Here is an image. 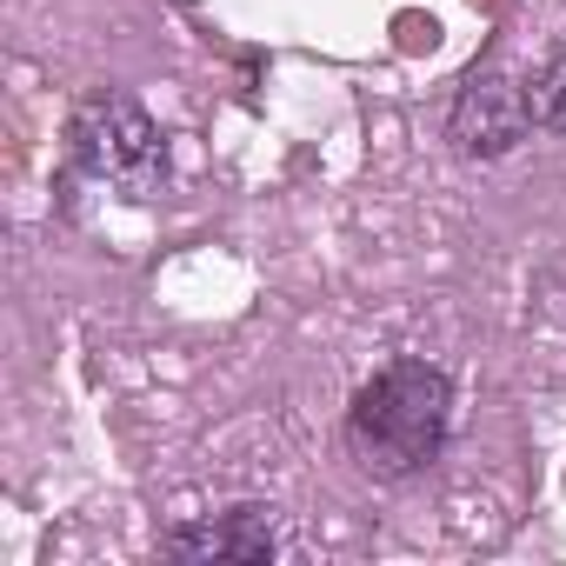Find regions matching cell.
<instances>
[{"instance_id": "1", "label": "cell", "mask_w": 566, "mask_h": 566, "mask_svg": "<svg viewBox=\"0 0 566 566\" xmlns=\"http://www.w3.org/2000/svg\"><path fill=\"white\" fill-rule=\"evenodd\" d=\"M453 433V380L433 360H387L347 407V447L374 480H413Z\"/></svg>"}, {"instance_id": "2", "label": "cell", "mask_w": 566, "mask_h": 566, "mask_svg": "<svg viewBox=\"0 0 566 566\" xmlns=\"http://www.w3.org/2000/svg\"><path fill=\"white\" fill-rule=\"evenodd\" d=\"M67 147H74L81 174H94L107 187H127V193H154V180L167 174V140H160L154 114L134 94H94L74 114Z\"/></svg>"}, {"instance_id": "3", "label": "cell", "mask_w": 566, "mask_h": 566, "mask_svg": "<svg viewBox=\"0 0 566 566\" xmlns=\"http://www.w3.org/2000/svg\"><path fill=\"white\" fill-rule=\"evenodd\" d=\"M453 147L467 160H500L513 154L526 134H533V114H526V87L506 81V74H473L453 101V120H447Z\"/></svg>"}, {"instance_id": "4", "label": "cell", "mask_w": 566, "mask_h": 566, "mask_svg": "<svg viewBox=\"0 0 566 566\" xmlns=\"http://www.w3.org/2000/svg\"><path fill=\"white\" fill-rule=\"evenodd\" d=\"M167 553L174 559H273V506H227L220 520H200V526H180L167 533Z\"/></svg>"}, {"instance_id": "5", "label": "cell", "mask_w": 566, "mask_h": 566, "mask_svg": "<svg viewBox=\"0 0 566 566\" xmlns=\"http://www.w3.org/2000/svg\"><path fill=\"white\" fill-rule=\"evenodd\" d=\"M526 114L539 134H566V41L539 61V74L526 81Z\"/></svg>"}]
</instances>
